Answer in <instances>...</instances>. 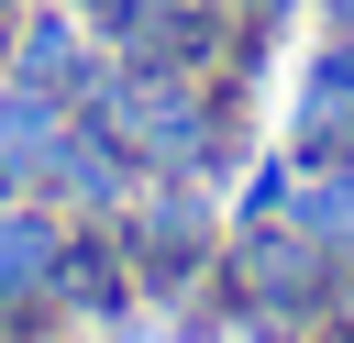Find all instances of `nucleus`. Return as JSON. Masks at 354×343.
Instances as JSON below:
<instances>
[{
	"mask_svg": "<svg viewBox=\"0 0 354 343\" xmlns=\"http://www.w3.org/2000/svg\"><path fill=\"white\" fill-rule=\"evenodd\" d=\"M0 11H22V0H0Z\"/></svg>",
	"mask_w": 354,
	"mask_h": 343,
	"instance_id": "nucleus-14",
	"label": "nucleus"
},
{
	"mask_svg": "<svg viewBox=\"0 0 354 343\" xmlns=\"http://www.w3.org/2000/svg\"><path fill=\"white\" fill-rule=\"evenodd\" d=\"M77 111L144 166V177H210L232 188V166L254 155V122H243V89L210 77V66H100L77 89Z\"/></svg>",
	"mask_w": 354,
	"mask_h": 343,
	"instance_id": "nucleus-1",
	"label": "nucleus"
},
{
	"mask_svg": "<svg viewBox=\"0 0 354 343\" xmlns=\"http://www.w3.org/2000/svg\"><path fill=\"white\" fill-rule=\"evenodd\" d=\"M111 232H122V254H133V277H144V310H188V299H210V277H221L232 199H221L210 177H133V199L111 210Z\"/></svg>",
	"mask_w": 354,
	"mask_h": 343,
	"instance_id": "nucleus-2",
	"label": "nucleus"
},
{
	"mask_svg": "<svg viewBox=\"0 0 354 343\" xmlns=\"http://www.w3.org/2000/svg\"><path fill=\"white\" fill-rule=\"evenodd\" d=\"M77 11H88V22H100V11H111V0H77Z\"/></svg>",
	"mask_w": 354,
	"mask_h": 343,
	"instance_id": "nucleus-13",
	"label": "nucleus"
},
{
	"mask_svg": "<svg viewBox=\"0 0 354 343\" xmlns=\"http://www.w3.org/2000/svg\"><path fill=\"white\" fill-rule=\"evenodd\" d=\"M55 310H66V332H111V321H133V310H144V277H133V254H122V232H111V221H77V232H66Z\"/></svg>",
	"mask_w": 354,
	"mask_h": 343,
	"instance_id": "nucleus-5",
	"label": "nucleus"
},
{
	"mask_svg": "<svg viewBox=\"0 0 354 343\" xmlns=\"http://www.w3.org/2000/svg\"><path fill=\"white\" fill-rule=\"evenodd\" d=\"M232 11H243V22H266V33H277V22H288V11H310V0H232Z\"/></svg>",
	"mask_w": 354,
	"mask_h": 343,
	"instance_id": "nucleus-9",
	"label": "nucleus"
},
{
	"mask_svg": "<svg viewBox=\"0 0 354 343\" xmlns=\"http://www.w3.org/2000/svg\"><path fill=\"white\" fill-rule=\"evenodd\" d=\"M210 343H254V332H210Z\"/></svg>",
	"mask_w": 354,
	"mask_h": 343,
	"instance_id": "nucleus-11",
	"label": "nucleus"
},
{
	"mask_svg": "<svg viewBox=\"0 0 354 343\" xmlns=\"http://www.w3.org/2000/svg\"><path fill=\"white\" fill-rule=\"evenodd\" d=\"M321 11V33H354V0H310Z\"/></svg>",
	"mask_w": 354,
	"mask_h": 343,
	"instance_id": "nucleus-10",
	"label": "nucleus"
},
{
	"mask_svg": "<svg viewBox=\"0 0 354 343\" xmlns=\"http://www.w3.org/2000/svg\"><path fill=\"white\" fill-rule=\"evenodd\" d=\"M66 122H77V100H66V89H44V77H11V66H0V199H44Z\"/></svg>",
	"mask_w": 354,
	"mask_h": 343,
	"instance_id": "nucleus-4",
	"label": "nucleus"
},
{
	"mask_svg": "<svg viewBox=\"0 0 354 343\" xmlns=\"http://www.w3.org/2000/svg\"><path fill=\"white\" fill-rule=\"evenodd\" d=\"M0 55H11V11H0Z\"/></svg>",
	"mask_w": 354,
	"mask_h": 343,
	"instance_id": "nucleus-12",
	"label": "nucleus"
},
{
	"mask_svg": "<svg viewBox=\"0 0 354 343\" xmlns=\"http://www.w3.org/2000/svg\"><path fill=\"white\" fill-rule=\"evenodd\" d=\"M66 232H77V210H55V199H0V343H88V332H66V310H55Z\"/></svg>",
	"mask_w": 354,
	"mask_h": 343,
	"instance_id": "nucleus-3",
	"label": "nucleus"
},
{
	"mask_svg": "<svg viewBox=\"0 0 354 343\" xmlns=\"http://www.w3.org/2000/svg\"><path fill=\"white\" fill-rule=\"evenodd\" d=\"M288 221H299L310 243L354 254V155H321V166H299V177H288Z\"/></svg>",
	"mask_w": 354,
	"mask_h": 343,
	"instance_id": "nucleus-7",
	"label": "nucleus"
},
{
	"mask_svg": "<svg viewBox=\"0 0 354 343\" xmlns=\"http://www.w3.org/2000/svg\"><path fill=\"white\" fill-rule=\"evenodd\" d=\"M321 343H354V254L332 266V299H321Z\"/></svg>",
	"mask_w": 354,
	"mask_h": 343,
	"instance_id": "nucleus-8",
	"label": "nucleus"
},
{
	"mask_svg": "<svg viewBox=\"0 0 354 343\" xmlns=\"http://www.w3.org/2000/svg\"><path fill=\"white\" fill-rule=\"evenodd\" d=\"M133 177H144V166H133V155H122V144H111L88 111H77V122H66V144H55L44 199H55V210H77V221H111V210L133 199Z\"/></svg>",
	"mask_w": 354,
	"mask_h": 343,
	"instance_id": "nucleus-6",
	"label": "nucleus"
}]
</instances>
